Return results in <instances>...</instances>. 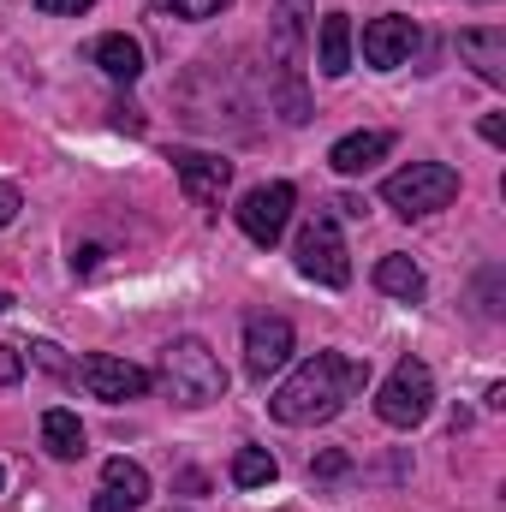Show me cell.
<instances>
[{"label": "cell", "instance_id": "obj_9", "mask_svg": "<svg viewBox=\"0 0 506 512\" xmlns=\"http://www.w3.org/2000/svg\"><path fill=\"white\" fill-rule=\"evenodd\" d=\"M292 346H298V334H292V322L286 316H245V376L251 382H268V376H280L286 364H292Z\"/></svg>", "mask_w": 506, "mask_h": 512}, {"label": "cell", "instance_id": "obj_27", "mask_svg": "<svg viewBox=\"0 0 506 512\" xmlns=\"http://www.w3.org/2000/svg\"><path fill=\"white\" fill-rule=\"evenodd\" d=\"M6 310H12V292H0V316H6Z\"/></svg>", "mask_w": 506, "mask_h": 512}, {"label": "cell", "instance_id": "obj_10", "mask_svg": "<svg viewBox=\"0 0 506 512\" xmlns=\"http://www.w3.org/2000/svg\"><path fill=\"white\" fill-rule=\"evenodd\" d=\"M173 173H179V185H185V197L197 209H215L227 197V185H233V161L203 155V149H173Z\"/></svg>", "mask_w": 506, "mask_h": 512}, {"label": "cell", "instance_id": "obj_19", "mask_svg": "<svg viewBox=\"0 0 506 512\" xmlns=\"http://www.w3.org/2000/svg\"><path fill=\"white\" fill-rule=\"evenodd\" d=\"M274 477H280V465H274L268 447H239V453H233V483H239V489H268Z\"/></svg>", "mask_w": 506, "mask_h": 512}, {"label": "cell", "instance_id": "obj_18", "mask_svg": "<svg viewBox=\"0 0 506 512\" xmlns=\"http://www.w3.org/2000/svg\"><path fill=\"white\" fill-rule=\"evenodd\" d=\"M42 447L54 453V459H84L90 447H84V423H78V411H66V405H54V411H42Z\"/></svg>", "mask_w": 506, "mask_h": 512}, {"label": "cell", "instance_id": "obj_14", "mask_svg": "<svg viewBox=\"0 0 506 512\" xmlns=\"http://www.w3.org/2000/svg\"><path fill=\"white\" fill-rule=\"evenodd\" d=\"M387 149H393V131H352V137H340V143L328 149V167H334L340 179H358V173H370L376 161H387Z\"/></svg>", "mask_w": 506, "mask_h": 512}, {"label": "cell", "instance_id": "obj_1", "mask_svg": "<svg viewBox=\"0 0 506 512\" xmlns=\"http://www.w3.org/2000/svg\"><path fill=\"white\" fill-rule=\"evenodd\" d=\"M364 387H370V364L364 358H352V352H316V358H304L286 382L268 393V411L286 429H316V423H334Z\"/></svg>", "mask_w": 506, "mask_h": 512}, {"label": "cell", "instance_id": "obj_29", "mask_svg": "<svg viewBox=\"0 0 506 512\" xmlns=\"http://www.w3.org/2000/svg\"><path fill=\"white\" fill-rule=\"evenodd\" d=\"M477 6H489V0H477Z\"/></svg>", "mask_w": 506, "mask_h": 512}, {"label": "cell", "instance_id": "obj_13", "mask_svg": "<svg viewBox=\"0 0 506 512\" xmlns=\"http://www.w3.org/2000/svg\"><path fill=\"white\" fill-rule=\"evenodd\" d=\"M459 60L477 66L483 84L506 90V24H471V30H459Z\"/></svg>", "mask_w": 506, "mask_h": 512}, {"label": "cell", "instance_id": "obj_16", "mask_svg": "<svg viewBox=\"0 0 506 512\" xmlns=\"http://www.w3.org/2000/svg\"><path fill=\"white\" fill-rule=\"evenodd\" d=\"M96 66H102L114 84H137V78H143V42L126 36V30L96 36Z\"/></svg>", "mask_w": 506, "mask_h": 512}, {"label": "cell", "instance_id": "obj_8", "mask_svg": "<svg viewBox=\"0 0 506 512\" xmlns=\"http://www.w3.org/2000/svg\"><path fill=\"white\" fill-rule=\"evenodd\" d=\"M292 209H298V191L286 185V179H274V185H256L239 197V233L251 239V245H280V233H286V221H292Z\"/></svg>", "mask_w": 506, "mask_h": 512}, {"label": "cell", "instance_id": "obj_24", "mask_svg": "<svg viewBox=\"0 0 506 512\" xmlns=\"http://www.w3.org/2000/svg\"><path fill=\"white\" fill-rule=\"evenodd\" d=\"M96 0H36V12H60V18H78V12H90Z\"/></svg>", "mask_w": 506, "mask_h": 512}, {"label": "cell", "instance_id": "obj_15", "mask_svg": "<svg viewBox=\"0 0 506 512\" xmlns=\"http://www.w3.org/2000/svg\"><path fill=\"white\" fill-rule=\"evenodd\" d=\"M316 72L322 78H346L352 72V18L346 12L322 18V30H316Z\"/></svg>", "mask_w": 506, "mask_h": 512}, {"label": "cell", "instance_id": "obj_4", "mask_svg": "<svg viewBox=\"0 0 506 512\" xmlns=\"http://www.w3.org/2000/svg\"><path fill=\"white\" fill-rule=\"evenodd\" d=\"M381 197L405 221H423V215H435V209H447L459 197V173L447 161H411V167H399V173L381 179Z\"/></svg>", "mask_w": 506, "mask_h": 512}, {"label": "cell", "instance_id": "obj_3", "mask_svg": "<svg viewBox=\"0 0 506 512\" xmlns=\"http://www.w3.org/2000/svg\"><path fill=\"white\" fill-rule=\"evenodd\" d=\"M161 387H167V399L173 405H185V411H203V405H215L221 393H227V370H221V358L203 346V340H173L167 352H161Z\"/></svg>", "mask_w": 506, "mask_h": 512}, {"label": "cell", "instance_id": "obj_21", "mask_svg": "<svg viewBox=\"0 0 506 512\" xmlns=\"http://www.w3.org/2000/svg\"><path fill=\"white\" fill-rule=\"evenodd\" d=\"M346 471H352V459H346L340 447H328V453L310 459V483H334V477H346Z\"/></svg>", "mask_w": 506, "mask_h": 512}, {"label": "cell", "instance_id": "obj_6", "mask_svg": "<svg viewBox=\"0 0 506 512\" xmlns=\"http://www.w3.org/2000/svg\"><path fill=\"white\" fill-rule=\"evenodd\" d=\"M298 274L304 280H316V286H346L352 280V251H346V239H340V221H334V209H316L310 221H304V233H298Z\"/></svg>", "mask_w": 506, "mask_h": 512}, {"label": "cell", "instance_id": "obj_28", "mask_svg": "<svg viewBox=\"0 0 506 512\" xmlns=\"http://www.w3.org/2000/svg\"><path fill=\"white\" fill-rule=\"evenodd\" d=\"M0 489H6V471H0Z\"/></svg>", "mask_w": 506, "mask_h": 512}, {"label": "cell", "instance_id": "obj_23", "mask_svg": "<svg viewBox=\"0 0 506 512\" xmlns=\"http://www.w3.org/2000/svg\"><path fill=\"white\" fill-rule=\"evenodd\" d=\"M18 209H24L18 185H6V179H0V227H12V221H18Z\"/></svg>", "mask_w": 506, "mask_h": 512}, {"label": "cell", "instance_id": "obj_26", "mask_svg": "<svg viewBox=\"0 0 506 512\" xmlns=\"http://www.w3.org/2000/svg\"><path fill=\"white\" fill-rule=\"evenodd\" d=\"M477 131H483V143H506V120L501 114H483V126Z\"/></svg>", "mask_w": 506, "mask_h": 512}, {"label": "cell", "instance_id": "obj_2", "mask_svg": "<svg viewBox=\"0 0 506 512\" xmlns=\"http://www.w3.org/2000/svg\"><path fill=\"white\" fill-rule=\"evenodd\" d=\"M304 6L310 0H280L268 18V66H274V108L286 126L310 120V96H304Z\"/></svg>", "mask_w": 506, "mask_h": 512}, {"label": "cell", "instance_id": "obj_22", "mask_svg": "<svg viewBox=\"0 0 506 512\" xmlns=\"http://www.w3.org/2000/svg\"><path fill=\"white\" fill-rule=\"evenodd\" d=\"M18 376H24V352L18 346H0V387H12Z\"/></svg>", "mask_w": 506, "mask_h": 512}, {"label": "cell", "instance_id": "obj_17", "mask_svg": "<svg viewBox=\"0 0 506 512\" xmlns=\"http://www.w3.org/2000/svg\"><path fill=\"white\" fill-rule=\"evenodd\" d=\"M376 286L387 292V298H399V304H423L429 298V280H423V268L411 262V256H381L376 262Z\"/></svg>", "mask_w": 506, "mask_h": 512}, {"label": "cell", "instance_id": "obj_5", "mask_svg": "<svg viewBox=\"0 0 506 512\" xmlns=\"http://www.w3.org/2000/svg\"><path fill=\"white\" fill-rule=\"evenodd\" d=\"M435 411V376L423 358H399L387 370V382L376 387V417L387 429H417Z\"/></svg>", "mask_w": 506, "mask_h": 512}, {"label": "cell", "instance_id": "obj_20", "mask_svg": "<svg viewBox=\"0 0 506 512\" xmlns=\"http://www.w3.org/2000/svg\"><path fill=\"white\" fill-rule=\"evenodd\" d=\"M155 6H167V12L185 18V24H203V18H221L233 0H155Z\"/></svg>", "mask_w": 506, "mask_h": 512}, {"label": "cell", "instance_id": "obj_7", "mask_svg": "<svg viewBox=\"0 0 506 512\" xmlns=\"http://www.w3.org/2000/svg\"><path fill=\"white\" fill-rule=\"evenodd\" d=\"M90 399H102V405H126V399H143L155 376L143 370V364H131V358H114V352H90V358H78V370H72Z\"/></svg>", "mask_w": 506, "mask_h": 512}, {"label": "cell", "instance_id": "obj_25", "mask_svg": "<svg viewBox=\"0 0 506 512\" xmlns=\"http://www.w3.org/2000/svg\"><path fill=\"white\" fill-rule=\"evenodd\" d=\"M30 352H36V364H48V370H72V364L60 358V346H48V340H42V346H30Z\"/></svg>", "mask_w": 506, "mask_h": 512}, {"label": "cell", "instance_id": "obj_12", "mask_svg": "<svg viewBox=\"0 0 506 512\" xmlns=\"http://www.w3.org/2000/svg\"><path fill=\"white\" fill-rule=\"evenodd\" d=\"M149 501V471L137 459H108L102 465V489H96V512H137Z\"/></svg>", "mask_w": 506, "mask_h": 512}, {"label": "cell", "instance_id": "obj_11", "mask_svg": "<svg viewBox=\"0 0 506 512\" xmlns=\"http://www.w3.org/2000/svg\"><path fill=\"white\" fill-rule=\"evenodd\" d=\"M411 48H417V24H411L405 12H381V18L364 24V66L399 72V66L411 60Z\"/></svg>", "mask_w": 506, "mask_h": 512}]
</instances>
